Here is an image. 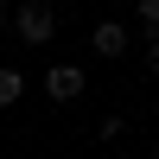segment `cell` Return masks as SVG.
<instances>
[{"label": "cell", "instance_id": "cell-1", "mask_svg": "<svg viewBox=\"0 0 159 159\" xmlns=\"http://www.w3.org/2000/svg\"><path fill=\"white\" fill-rule=\"evenodd\" d=\"M13 25H19L25 45H51V32H57V13L45 7V0H25L19 13H13Z\"/></svg>", "mask_w": 159, "mask_h": 159}, {"label": "cell", "instance_id": "cell-2", "mask_svg": "<svg viewBox=\"0 0 159 159\" xmlns=\"http://www.w3.org/2000/svg\"><path fill=\"white\" fill-rule=\"evenodd\" d=\"M45 96L51 102H76L83 96V70H76V64H51L45 70Z\"/></svg>", "mask_w": 159, "mask_h": 159}, {"label": "cell", "instance_id": "cell-3", "mask_svg": "<svg viewBox=\"0 0 159 159\" xmlns=\"http://www.w3.org/2000/svg\"><path fill=\"white\" fill-rule=\"evenodd\" d=\"M89 45H96L102 57H121V51H127V25H121V19H102V25H96V38H89Z\"/></svg>", "mask_w": 159, "mask_h": 159}, {"label": "cell", "instance_id": "cell-4", "mask_svg": "<svg viewBox=\"0 0 159 159\" xmlns=\"http://www.w3.org/2000/svg\"><path fill=\"white\" fill-rule=\"evenodd\" d=\"M19 96H25V76L13 70V64H0V108H13Z\"/></svg>", "mask_w": 159, "mask_h": 159}, {"label": "cell", "instance_id": "cell-5", "mask_svg": "<svg viewBox=\"0 0 159 159\" xmlns=\"http://www.w3.org/2000/svg\"><path fill=\"white\" fill-rule=\"evenodd\" d=\"M134 13H140V25H147V32H159V0H134Z\"/></svg>", "mask_w": 159, "mask_h": 159}, {"label": "cell", "instance_id": "cell-6", "mask_svg": "<svg viewBox=\"0 0 159 159\" xmlns=\"http://www.w3.org/2000/svg\"><path fill=\"white\" fill-rule=\"evenodd\" d=\"M147 64H153V76H159V32L147 38Z\"/></svg>", "mask_w": 159, "mask_h": 159}, {"label": "cell", "instance_id": "cell-7", "mask_svg": "<svg viewBox=\"0 0 159 159\" xmlns=\"http://www.w3.org/2000/svg\"><path fill=\"white\" fill-rule=\"evenodd\" d=\"M0 25H7V13H0Z\"/></svg>", "mask_w": 159, "mask_h": 159}]
</instances>
